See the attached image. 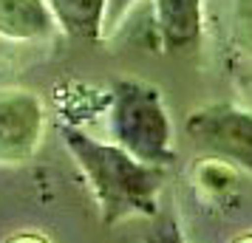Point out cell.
<instances>
[{
    "instance_id": "6da1fadb",
    "label": "cell",
    "mask_w": 252,
    "mask_h": 243,
    "mask_svg": "<svg viewBox=\"0 0 252 243\" xmlns=\"http://www.w3.org/2000/svg\"><path fill=\"white\" fill-rule=\"evenodd\" d=\"M63 141L91 184L105 226L159 215V189L164 184L161 167L142 164L119 144L99 141L77 128H63Z\"/></svg>"
},
{
    "instance_id": "7a4b0ae2",
    "label": "cell",
    "mask_w": 252,
    "mask_h": 243,
    "mask_svg": "<svg viewBox=\"0 0 252 243\" xmlns=\"http://www.w3.org/2000/svg\"><path fill=\"white\" fill-rule=\"evenodd\" d=\"M111 141L125 153L150 167L167 170L176 162L173 128L161 91L142 80H116L111 85V110H108Z\"/></svg>"
},
{
    "instance_id": "3957f363",
    "label": "cell",
    "mask_w": 252,
    "mask_h": 243,
    "mask_svg": "<svg viewBox=\"0 0 252 243\" xmlns=\"http://www.w3.org/2000/svg\"><path fill=\"white\" fill-rule=\"evenodd\" d=\"M184 133L201 153L252 175V110L232 102L204 105L187 116Z\"/></svg>"
},
{
    "instance_id": "277c9868",
    "label": "cell",
    "mask_w": 252,
    "mask_h": 243,
    "mask_svg": "<svg viewBox=\"0 0 252 243\" xmlns=\"http://www.w3.org/2000/svg\"><path fill=\"white\" fill-rule=\"evenodd\" d=\"M43 108L29 91L0 93V162H20L37 147Z\"/></svg>"
},
{
    "instance_id": "5b68a950",
    "label": "cell",
    "mask_w": 252,
    "mask_h": 243,
    "mask_svg": "<svg viewBox=\"0 0 252 243\" xmlns=\"http://www.w3.org/2000/svg\"><path fill=\"white\" fill-rule=\"evenodd\" d=\"M153 31L161 51H190L204 34V0H153Z\"/></svg>"
},
{
    "instance_id": "8992f818",
    "label": "cell",
    "mask_w": 252,
    "mask_h": 243,
    "mask_svg": "<svg viewBox=\"0 0 252 243\" xmlns=\"http://www.w3.org/2000/svg\"><path fill=\"white\" fill-rule=\"evenodd\" d=\"M54 28V12L46 0H0V37L14 43L46 40Z\"/></svg>"
},
{
    "instance_id": "52a82bcc",
    "label": "cell",
    "mask_w": 252,
    "mask_h": 243,
    "mask_svg": "<svg viewBox=\"0 0 252 243\" xmlns=\"http://www.w3.org/2000/svg\"><path fill=\"white\" fill-rule=\"evenodd\" d=\"M57 26L77 40H99L105 20V0H46Z\"/></svg>"
},
{
    "instance_id": "ba28073f",
    "label": "cell",
    "mask_w": 252,
    "mask_h": 243,
    "mask_svg": "<svg viewBox=\"0 0 252 243\" xmlns=\"http://www.w3.org/2000/svg\"><path fill=\"white\" fill-rule=\"evenodd\" d=\"M229 37L241 57L252 65V0H229Z\"/></svg>"
},
{
    "instance_id": "9c48e42d",
    "label": "cell",
    "mask_w": 252,
    "mask_h": 243,
    "mask_svg": "<svg viewBox=\"0 0 252 243\" xmlns=\"http://www.w3.org/2000/svg\"><path fill=\"white\" fill-rule=\"evenodd\" d=\"M142 243H187V238L173 215H156V223L145 232Z\"/></svg>"
},
{
    "instance_id": "30bf717a",
    "label": "cell",
    "mask_w": 252,
    "mask_h": 243,
    "mask_svg": "<svg viewBox=\"0 0 252 243\" xmlns=\"http://www.w3.org/2000/svg\"><path fill=\"white\" fill-rule=\"evenodd\" d=\"M139 0H105V20H102V37H111L119 31V26L127 20V14L136 9Z\"/></svg>"
}]
</instances>
